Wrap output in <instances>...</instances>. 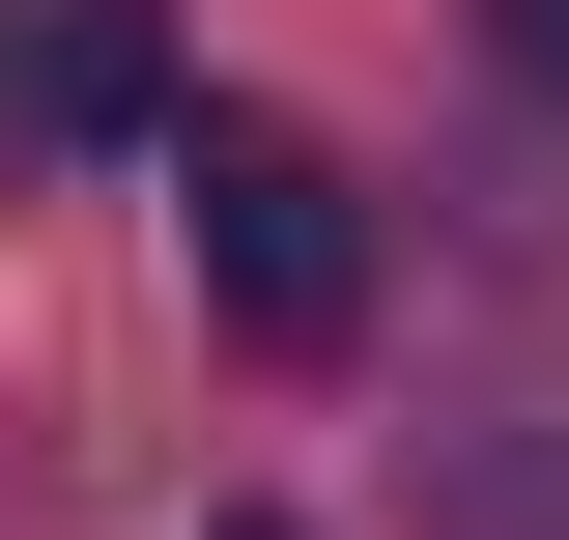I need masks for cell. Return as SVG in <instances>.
Listing matches in <instances>:
<instances>
[{"instance_id":"277c9868","label":"cell","mask_w":569,"mask_h":540,"mask_svg":"<svg viewBox=\"0 0 569 540\" xmlns=\"http://www.w3.org/2000/svg\"><path fill=\"white\" fill-rule=\"evenodd\" d=\"M228 540H284V512H228Z\"/></svg>"},{"instance_id":"7a4b0ae2","label":"cell","mask_w":569,"mask_h":540,"mask_svg":"<svg viewBox=\"0 0 569 540\" xmlns=\"http://www.w3.org/2000/svg\"><path fill=\"white\" fill-rule=\"evenodd\" d=\"M86 142H171V29L142 0H0V171H86Z\"/></svg>"},{"instance_id":"3957f363","label":"cell","mask_w":569,"mask_h":540,"mask_svg":"<svg viewBox=\"0 0 569 540\" xmlns=\"http://www.w3.org/2000/svg\"><path fill=\"white\" fill-rule=\"evenodd\" d=\"M485 58H512V86H569V0H485Z\"/></svg>"},{"instance_id":"6da1fadb","label":"cell","mask_w":569,"mask_h":540,"mask_svg":"<svg viewBox=\"0 0 569 540\" xmlns=\"http://www.w3.org/2000/svg\"><path fill=\"white\" fill-rule=\"evenodd\" d=\"M171 228H200L228 341H284V370H313V341L370 313V228H342V171H313L284 114H171Z\"/></svg>"}]
</instances>
